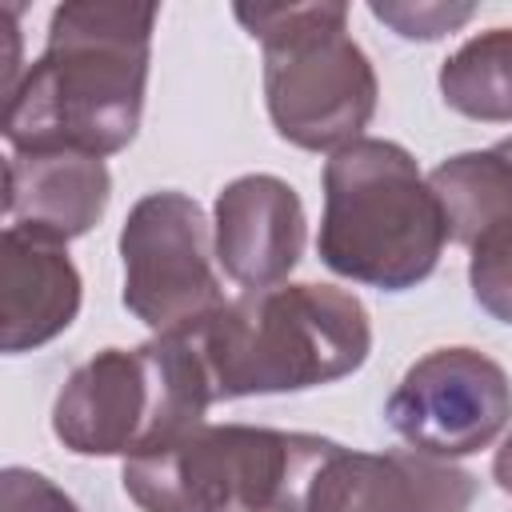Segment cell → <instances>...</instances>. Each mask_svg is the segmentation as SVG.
Returning <instances> with one entry per match:
<instances>
[{
  "instance_id": "obj_8",
  "label": "cell",
  "mask_w": 512,
  "mask_h": 512,
  "mask_svg": "<svg viewBox=\"0 0 512 512\" xmlns=\"http://www.w3.org/2000/svg\"><path fill=\"white\" fill-rule=\"evenodd\" d=\"M392 432L432 460L488 448L512 416L504 368L476 348H436L416 360L384 408Z\"/></svg>"
},
{
  "instance_id": "obj_6",
  "label": "cell",
  "mask_w": 512,
  "mask_h": 512,
  "mask_svg": "<svg viewBox=\"0 0 512 512\" xmlns=\"http://www.w3.org/2000/svg\"><path fill=\"white\" fill-rule=\"evenodd\" d=\"M328 440L248 424H196L160 452L124 460L144 512H300Z\"/></svg>"
},
{
  "instance_id": "obj_18",
  "label": "cell",
  "mask_w": 512,
  "mask_h": 512,
  "mask_svg": "<svg viewBox=\"0 0 512 512\" xmlns=\"http://www.w3.org/2000/svg\"><path fill=\"white\" fill-rule=\"evenodd\" d=\"M492 472H496V484H500L504 492H512V436L500 444V452H496V460H492Z\"/></svg>"
},
{
  "instance_id": "obj_3",
  "label": "cell",
  "mask_w": 512,
  "mask_h": 512,
  "mask_svg": "<svg viewBox=\"0 0 512 512\" xmlns=\"http://www.w3.org/2000/svg\"><path fill=\"white\" fill-rule=\"evenodd\" d=\"M444 240V208L400 144L360 136L328 156L316 244L332 272L400 292L436 268Z\"/></svg>"
},
{
  "instance_id": "obj_1",
  "label": "cell",
  "mask_w": 512,
  "mask_h": 512,
  "mask_svg": "<svg viewBox=\"0 0 512 512\" xmlns=\"http://www.w3.org/2000/svg\"><path fill=\"white\" fill-rule=\"evenodd\" d=\"M156 4H60L48 44L4 96L12 152H120L140 124Z\"/></svg>"
},
{
  "instance_id": "obj_4",
  "label": "cell",
  "mask_w": 512,
  "mask_h": 512,
  "mask_svg": "<svg viewBox=\"0 0 512 512\" xmlns=\"http://www.w3.org/2000/svg\"><path fill=\"white\" fill-rule=\"evenodd\" d=\"M264 44V96L276 132L312 152L360 140L376 112V72L348 36L344 4H236Z\"/></svg>"
},
{
  "instance_id": "obj_2",
  "label": "cell",
  "mask_w": 512,
  "mask_h": 512,
  "mask_svg": "<svg viewBox=\"0 0 512 512\" xmlns=\"http://www.w3.org/2000/svg\"><path fill=\"white\" fill-rule=\"evenodd\" d=\"M176 332L200 356L216 400L316 388L356 372L372 348L364 304L332 284L256 288Z\"/></svg>"
},
{
  "instance_id": "obj_9",
  "label": "cell",
  "mask_w": 512,
  "mask_h": 512,
  "mask_svg": "<svg viewBox=\"0 0 512 512\" xmlns=\"http://www.w3.org/2000/svg\"><path fill=\"white\" fill-rule=\"evenodd\" d=\"M476 476L424 452H356L324 448L300 512H468Z\"/></svg>"
},
{
  "instance_id": "obj_5",
  "label": "cell",
  "mask_w": 512,
  "mask_h": 512,
  "mask_svg": "<svg viewBox=\"0 0 512 512\" xmlns=\"http://www.w3.org/2000/svg\"><path fill=\"white\" fill-rule=\"evenodd\" d=\"M212 384L180 332L136 352L104 348L56 396L52 428L80 456H148L192 432L212 404Z\"/></svg>"
},
{
  "instance_id": "obj_11",
  "label": "cell",
  "mask_w": 512,
  "mask_h": 512,
  "mask_svg": "<svg viewBox=\"0 0 512 512\" xmlns=\"http://www.w3.org/2000/svg\"><path fill=\"white\" fill-rule=\"evenodd\" d=\"M80 308V276L60 240L4 228L0 240V344L24 352L60 336Z\"/></svg>"
},
{
  "instance_id": "obj_15",
  "label": "cell",
  "mask_w": 512,
  "mask_h": 512,
  "mask_svg": "<svg viewBox=\"0 0 512 512\" xmlns=\"http://www.w3.org/2000/svg\"><path fill=\"white\" fill-rule=\"evenodd\" d=\"M468 252H472L468 280H472L476 304L496 320L512 324V220L480 232L468 244Z\"/></svg>"
},
{
  "instance_id": "obj_17",
  "label": "cell",
  "mask_w": 512,
  "mask_h": 512,
  "mask_svg": "<svg viewBox=\"0 0 512 512\" xmlns=\"http://www.w3.org/2000/svg\"><path fill=\"white\" fill-rule=\"evenodd\" d=\"M0 512H76V504L48 476L8 468L0 480Z\"/></svg>"
},
{
  "instance_id": "obj_14",
  "label": "cell",
  "mask_w": 512,
  "mask_h": 512,
  "mask_svg": "<svg viewBox=\"0 0 512 512\" xmlns=\"http://www.w3.org/2000/svg\"><path fill=\"white\" fill-rule=\"evenodd\" d=\"M448 108L472 120H512V28H492L464 40L440 68Z\"/></svg>"
},
{
  "instance_id": "obj_10",
  "label": "cell",
  "mask_w": 512,
  "mask_h": 512,
  "mask_svg": "<svg viewBox=\"0 0 512 512\" xmlns=\"http://www.w3.org/2000/svg\"><path fill=\"white\" fill-rule=\"evenodd\" d=\"M304 252V208L280 176H240L216 196V260L256 288H276Z\"/></svg>"
},
{
  "instance_id": "obj_16",
  "label": "cell",
  "mask_w": 512,
  "mask_h": 512,
  "mask_svg": "<svg viewBox=\"0 0 512 512\" xmlns=\"http://www.w3.org/2000/svg\"><path fill=\"white\" fill-rule=\"evenodd\" d=\"M472 4H372V16L392 24L408 40H436L472 20Z\"/></svg>"
},
{
  "instance_id": "obj_13",
  "label": "cell",
  "mask_w": 512,
  "mask_h": 512,
  "mask_svg": "<svg viewBox=\"0 0 512 512\" xmlns=\"http://www.w3.org/2000/svg\"><path fill=\"white\" fill-rule=\"evenodd\" d=\"M428 188L436 192L448 224V240L472 244L480 232L512 220V136L480 148L460 152L428 172Z\"/></svg>"
},
{
  "instance_id": "obj_7",
  "label": "cell",
  "mask_w": 512,
  "mask_h": 512,
  "mask_svg": "<svg viewBox=\"0 0 512 512\" xmlns=\"http://www.w3.org/2000/svg\"><path fill=\"white\" fill-rule=\"evenodd\" d=\"M124 304L156 336L204 320L224 304L212 272L208 220L184 192H148L120 232Z\"/></svg>"
},
{
  "instance_id": "obj_12",
  "label": "cell",
  "mask_w": 512,
  "mask_h": 512,
  "mask_svg": "<svg viewBox=\"0 0 512 512\" xmlns=\"http://www.w3.org/2000/svg\"><path fill=\"white\" fill-rule=\"evenodd\" d=\"M104 156L84 152H12L4 164V216L16 228H32L68 244L88 232L108 204Z\"/></svg>"
}]
</instances>
